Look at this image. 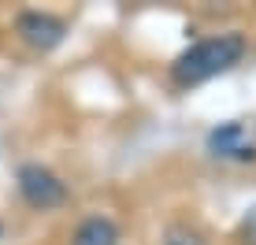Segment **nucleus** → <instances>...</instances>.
<instances>
[{
	"label": "nucleus",
	"instance_id": "f257e3e1",
	"mask_svg": "<svg viewBox=\"0 0 256 245\" xmlns=\"http://www.w3.org/2000/svg\"><path fill=\"white\" fill-rule=\"evenodd\" d=\"M245 56V38L242 34H219V38H204L197 45H190L182 56H174L171 64V78L174 86H200L208 78L230 71L238 60Z\"/></svg>",
	"mask_w": 256,
	"mask_h": 245
},
{
	"label": "nucleus",
	"instance_id": "f03ea898",
	"mask_svg": "<svg viewBox=\"0 0 256 245\" xmlns=\"http://www.w3.org/2000/svg\"><path fill=\"white\" fill-rule=\"evenodd\" d=\"M19 194L30 208L48 212V208H60L67 200V186L60 182V174H52L41 164H22L19 168Z\"/></svg>",
	"mask_w": 256,
	"mask_h": 245
},
{
	"label": "nucleus",
	"instance_id": "7ed1b4c3",
	"mask_svg": "<svg viewBox=\"0 0 256 245\" xmlns=\"http://www.w3.org/2000/svg\"><path fill=\"white\" fill-rule=\"evenodd\" d=\"M15 30H19V38L30 48L48 52V48H56L60 41H64L67 22L60 19V15H52V12H22L19 19H15Z\"/></svg>",
	"mask_w": 256,
	"mask_h": 245
},
{
	"label": "nucleus",
	"instance_id": "20e7f679",
	"mask_svg": "<svg viewBox=\"0 0 256 245\" xmlns=\"http://www.w3.org/2000/svg\"><path fill=\"white\" fill-rule=\"evenodd\" d=\"M208 148L223 160H256V148L245 142L242 122H223L208 134Z\"/></svg>",
	"mask_w": 256,
	"mask_h": 245
},
{
	"label": "nucleus",
	"instance_id": "39448f33",
	"mask_svg": "<svg viewBox=\"0 0 256 245\" xmlns=\"http://www.w3.org/2000/svg\"><path fill=\"white\" fill-rule=\"evenodd\" d=\"M70 245H119V226L108 216H90V220L78 223Z\"/></svg>",
	"mask_w": 256,
	"mask_h": 245
},
{
	"label": "nucleus",
	"instance_id": "423d86ee",
	"mask_svg": "<svg viewBox=\"0 0 256 245\" xmlns=\"http://www.w3.org/2000/svg\"><path fill=\"white\" fill-rule=\"evenodd\" d=\"M164 245H208V238L190 223H171L164 230Z\"/></svg>",
	"mask_w": 256,
	"mask_h": 245
},
{
	"label": "nucleus",
	"instance_id": "0eeeda50",
	"mask_svg": "<svg viewBox=\"0 0 256 245\" xmlns=\"http://www.w3.org/2000/svg\"><path fill=\"white\" fill-rule=\"evenodd\" d=\"M238 242H242V245H256V204L242 216V226H238Z\"/></svg>",
	"mask_w": 256,
	"mask_h": 245
}]
</instances>
